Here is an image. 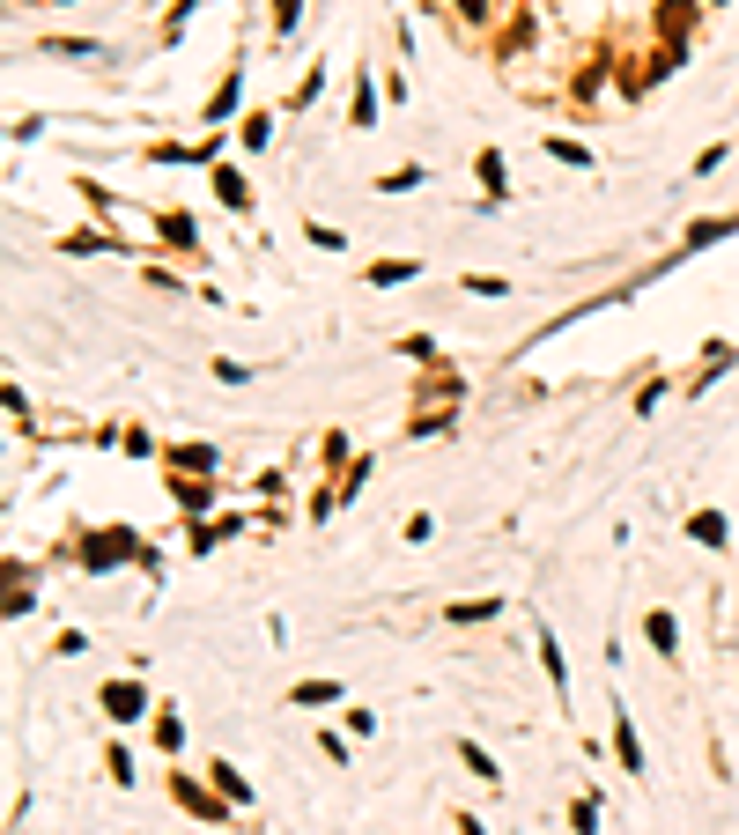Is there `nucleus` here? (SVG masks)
<instances>
[{"label": "nucleus", "mask_w": 739, "mask_h": 835, "mask_svg": "<svg viewBox=\"0 0 739 835\" xmlns=\"http://www.w3.org/2000/svg\"><path fill=\"white\" fill-rule=\"evenodd\" d=\"M540 666H547V680H555L562 695H570V658H562V643L547 636V629H540Z\"/></svg>", "instance_id": "4468645a"}, {"label": "nucleus", "mask_w": 739, "mask_h": 835, "mask_svg": "<svg viewBox=\"0 0 739 835\" xmlns=\"http://www.w3.org/2000/svg\"><path fill=\"white\" fill-rule=\"evenodd\" d=\"M688 540H695V547H725V540H732V525L717 518V510H695V518H688Z\"/></svg>", "instance_id": "0eeeda50"}, {"label": "nucleus", "mask_w": 739, "mask_h": 835, "mask_svg": "<svg viewBox=\"0 0 739 835\" xmlns=\"http://www.w3.org/2000/svg\"><path fill=\"white\" fill-rule=\"evenodd\" d=\"M614 754H621V769H629V776H643V739L629 725V710H614Z\"/></svg>", "instance_id": "20e7f679"}, {"label": "nucleus", "mask_w": 739, "mask_h": 835, "mask_svg": "<svg viewBox=\"0 0 739 835\" xmlns=\"http://www.w3.org/2000/svg\"><path fill=\"white\" fill-rule=\"evenodd\" d=\"M296 8H303V0H274V37H289V30H296Z\"/></svg>", "instance_id": "c85d7f7f"}, {"label": "nucleus", "mask_w": 739, "mask_h": 835, "mask_svg": "<svg viewBox=\"0 0 739 835\" xmlns=\"http://www.w3.org/2000/svg\"><path fill=\"white\" fill-rule=\"evenodd\" d=\"M230 533H244V525H237V518H215V525H207V518H200V525H193V555H215V547H222V540H230Z\"/></svg>", "instance_id": "9b49d317"}, {"label": "nucleus", "mask_w": 739, "mask_h": 835, "mask_svg": "<svg viewBox=\"0 0 739 835\" xmlns=\"http://www.w3.org/2000/svg\"><path fill=\"white\" fill-rule=\"evenodd\" d=\"M496 614H503V599H466V606H451L444 621L451 629H481V621H496Z\"/></svg>", "instance_id": "6e6552de"}, {"label": "nucleus", "mask_w": 739, "mask_h": 835, "mask_svg": "<svg viewBox=\"0 0 739 835\" xmlns=\"http://www.w3.org/2000/svg\"><path fill=\"white\" fill-rule=\"evenodd\" d=\"M163 459H170V466H185V473H215V444H170Z\"/></svg>", "instance_id": "9d476101"}, {"label": "nucleus", "mask_w": 739, "mask_h": 835, "mask_svg": "<svg viewBox=\"0 0 739 835\" xmlns=\"http://www.w3.org/2000/svg\"><path fill=\"white\" fill-rule=\"evenodd\" d=\"M170 791H178V806L193 813V821H207V828H222V821H230V799H215V791H200L193 776H170Z\"/></svg>", "instance_id": "7ed1b4c3"}, {"label": "nucleus", "mask_w": 739, "mask_h": 835, "mask_svg": "<svg viewBox=\"0 0 739 835\" xmlns=\"http://www.w3.org/2000/svg\"><path fill=\"white\" fill-rule=\"evenodd\" d=\"M148 547L134 525H97V533L82 540V569H119V562H141Z\"/></svg>", "instance_id": "f257e3e1"}, {"label": "nucleus", "mask_w": 739, "mask_h": 835, "mask_svg": "<svg viewBox=\"0 0 739 835\" xmlns=\"http://www.w3.org/2000/svg\"><path fill=\"white\" fill-rule=\"evenodd\" d=\"M296 702L303 710H326V702H340V680H296Z\"/></svg>", "instance_id": "6ab92c4d"}, {"label": "nucleus", "mask_w": 739, "mask_h": 835, "mask_svg": "<svg viewBox=\"0 0 739 835\" xmlns=\"http://www.w3.org/2000/svg\"><path fill=\"white\" fill-rule=\"evenodd\" d=\"M104 717L111 725H141L148 717V688L141 680H104Z\"/></svg>", "instance_id": "f03ea898"}, {"label": "nucleus", "mask_w": 739, "mask_h": 835, "mask_svg": "<svg viewBox=\"0 0 739 835\" xmlns=\"http://www.w3.org/2000/svg\"><path fill=\"white\" fill-rule=\"evenodd\" d=\"M303 237H311V244H318V252H348V237H340V230H333V222H311V230H303Z\"/></svg>", "instance_id": "393cba45"}, {"label": "nucleus", "mask_w": 739, "mask_h": 835, "mask_svg": "<svg viewBox=\"0 0 739 835\" xmlns=\"http://www.w3.org/2000/svg\"><path fill=\"white\" fill-rule=\"evenodd\" d=\"M643 636H651V651H666V658H680V621L666 614V606H658V614L643 621Z\"/></svg>", "instance_id": "423d86ee"}, {"label": "nucleus", "mask_w": 739, "mask_h": 835, "mask_svg": "<svg viewBox=\"0 0 739 835\" xmlns=\"http://www.w3.org/2000/svg\"><path fill=\"white\" fill-rule=\"evenodd\" d=\"M422 178H429L422 163H400V170H392V178H377V193H414V185H422Z\"/></svg>", "instance_id": "4be33fe9"}, {"label": "nucleus", "mask_w": 739, "mask_h": 835, "mask_svg": "<svg viewBox=\"0 0 739 835\" xmlns=\"http://www.w3.org/2000/svg\"><path fill=\"white\" fill-rule=\"evenodd\" d=\"M156 230H163V244H170V252H193V215H156Z\"/></svg>", "instance_id": "dca6fc26"}, {"label": "nucleus", "mask_w": 739, "mask_h": 835, "mask_svg": "<svg viewBox=\"0 0 739 835\" xmlns=\"http://www.w3.org/2000/svg\"><path fill=\"white\" fill-rule=\"evenodd\" d=\"M459 762H466L473 776H481V784H496V776H503L496 762H488V747H481V739H459Z\"/></svg>", "instance_id": "aec40b11"}, {"label": "nucleus", "mask_w": 739, "mask_h": 835, "mask_svg": "<svg viewBox=\"0 0 739 835\" xmlns=\"http://www.w3.org/2000/svg\"><path fill=\"white\" fill-rule=\"evenodd\" d=\"M688 23H695V0H666V8H658V30L680 37V45H688Z\"/></svg>", "instance_id": "2eb2a0df"}, {"label": "nucleus", "mask_w": 739, "mask_h": 835, "mask_svg": "<svg viewBox=\"0 0 739 835\" xmlns=\"http://www.w3.org/2000/svg\"><path fill=\"white\" fill-rule=\"evenodd\" d=\"M207 776H215V791H222L230 806H244V799H252V784L237 776V762H207Z\"/></svg>", "instance_id": "f8f14e48"}, {"label": "nucleus", "mask_w": 739, "mask_h": 835, "mask_svg": "<svg viewBox=\"0 0 739 835\" xmlns=\"http://www.w3.org/2000/svg\"><path fill=\"white\" fill-rule=\"evenodd\" d=\"M274 141V119L267 111H252V119H244V148H267Z\"/></svg>", "instance_id": "b1692460"}, {"label": "nucleus", "mask_w": 739, "mask_h": 835, "mask_svg": "<svg viewBox=\"0 0 739 835\" xmlns=\"http://www.w3.org/2000/svg\"><path fill=\"white\" fill-rule=\"evenodd\" d=\"M215 200H222V207H252V185H244V170H230V163L215 170Z\"/></svg>", "instance_id": "1a4fd4ad"}, {"label": "nucleus", "mask_w": 739, "mask_h": 835, "mask_svg": "<svg viewBox=\"0 0 739 835\" xmlns=\"http://www.w3.org/2000/svg\"><path fill=\"white\" fill-rule=\"evenodd\" d=\"M178 739H185V725H178V717H170V710H163V717H156V747L170 754V747H178Z\"/></svg>", "instance_id": "bb28decb"}, {"label": "nucleus", "mask_w": 739, "mask_h": 835, "mask_svg": "<svg viewBox=\"0 0 739 835\" xmlns=\"http://www.w3.org/2000/svg\"><path fill=\"white\" fill-rule=\"evenodd\" d=\"M414 274H422L414 259H377V267H370V281H377V289H400V281H414Z\"/></svg>", "instance_id": "a211bd4d"}, {"label": "nucleus", "mask_w": 739, "mask_h": 835, "mask_svg": "<svg viewBox=\"0 0 739 835\" xmlns=\"http://www.w3.org/2000/svg\"><path fill=\"white\" fill-rule=\"evenodd\" d=\"M466 289H473V296H510V281H496V274H466Z\"/></svg>", "instance_id": "cd10ccee"}, {"label": "nucleus", "mask_w": 739, "mask_h": 835, "mask_svg": "<svg viewBox=\"0 0 739 835\" xmlns=\"http://www.w3.org/2000/svg\"><path fill=\"white\" fill-rule=\"evenodd\" d=\"M570 828H577V835H599V806L577 799V806H570Z\"/></svg>", "instance_id": "a878e982"}, {"label": "nucleus", "mask_w": 739, "mask_h": 835, "mask_svg": "<svg viewBox=\"0 0 739 835\" xmlns=\"http://www.w3.org/2000/svg\"><path fill=\"white\" fill-rule=\"evenodd\" d=\"M60 252H111V237L104 230H74V237H60Z\"/></svg>", "instance_id": "5701e85b"}, {"label": "nucleus", "mask_w": 739, "mask_h": 835, "mask_svg": "<svg viewBox=\"0 0 739 835\" xmlns=\"http://www.w3.org/2000/svg\"><path fill=\"white\" fill-rule=\"evenodd\" d=\"M473 170H481V193H488V200H503V193H510V170H503L496 148H481V156H473Z\"/></svg>", "instance_id": "39448f33"}, {"label": "nucleus", "mask_w": 739, "mask_h": 835, "mask_svg": "<svg viewBox=\"0 0 739 835\" xmlns=\"http://www.w3.org/2000/svg\"><path fill=\"white\" fill-rule=\"evenodd\" d=\"M348 126H377V82L355 74V104H348Z\"/></svg>", "instance_id": "ddd939ff"}, {"label": "nucleus", "mask_w": 739, "mask_h": 835, "mask_svg": "<svg viewBox=\"0 0 739 835\" xmlns=\"http://www.w3.org/2000/svg\"><path fill=\"white\" fill-rule=\"evenodd\" d=\"M237 97H244V74H230V82H222L215 97H207V126H222V119H230V111H237Z\"/></svg>", "instance_id": "f3484780"}, {"label": "nucleus", "mask_w": 739, "mask_h": 835, "mask_svg": "<svg viewBox=\"0 0 739 835\" xmlns=\"http://www.w3.org/2000/svg\"><path fill=\"white\" fill-rule=\"evenodd\" d=\"M459 15H488V0H459Z\"/></svg>", "instance_id": "c756f323"}, {"label": "nucleus", "mask_w": 739, "mask_h": 835, "mask_svg": "<svg viewBox=\"0 0 739 835\" xmlns=\"http://www.w3.org/2000/svg\"><path fill=\"white\" fill-rule=\"evenodd\" d=\"M547 156L570 163V170H592V148H584V141H562V134H547Z\"/></svg>", "instance_id": "412c9836"}]
</instances>
